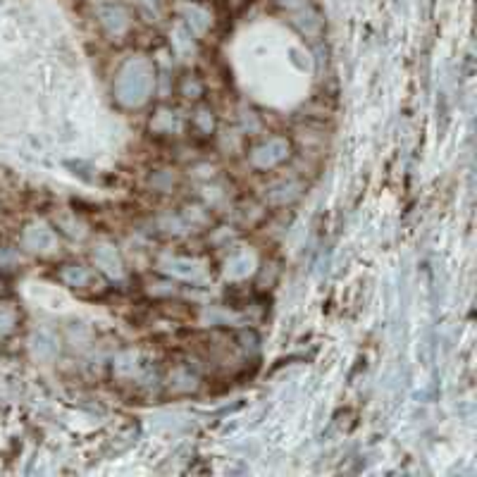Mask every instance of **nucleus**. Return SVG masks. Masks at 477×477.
<instances>
[]
</instances>
